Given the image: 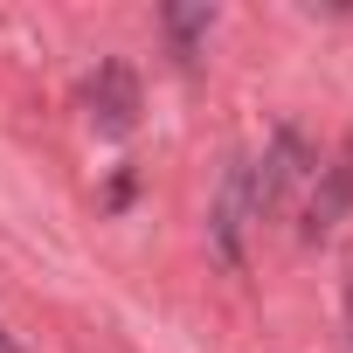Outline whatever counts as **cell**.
Masks as SVG:
<instances>
[]
</instances>
